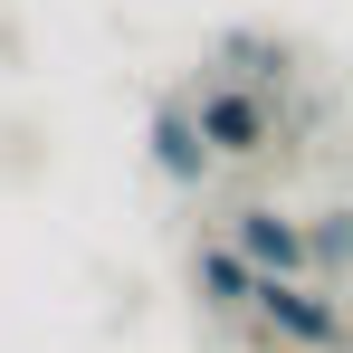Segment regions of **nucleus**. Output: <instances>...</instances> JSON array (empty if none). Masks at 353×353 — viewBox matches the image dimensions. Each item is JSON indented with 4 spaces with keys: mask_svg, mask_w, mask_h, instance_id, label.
Instances as JSON below:
<instances>
[{
    "mask_svg": "<svg viewBox=\"0 0 353 353\" xmlns=\"http://www.w3.org/2000/svg\"><path fill=\"white\" fill-rule=\"evenodd\" d=\"M191 124H201L210 163H258V153L277 143V105H268L258 86H239V77H210V86L191 96Z\"/></svg>",
    "mask_w": 353,
    "mask_h": 353,
    "instance_id": "obj_1",
    "label": "nucleus"
},
{
    "mask_svg": "<svg viewBox=\"0 0 353 353\" xmlns=\"http://www.w3.org/2000/svg\"><path fill=\"white\" fill-rule=\"evenodd\" d=\"M230 248L258 268V277H277V287H305L315 277V248H305V220H287V210H268V201H248L230 220Z\"/></svg>",
    "mask_w": 353,
    "mask_h": 353,
    "instance_id": "obj_2",
    "label": "nucleus"
},
{
    "mask_svg": "<svg viewBox=\"0 0 353 353\" xmlns=\"http://www.w3.org/2000/svg\"><path fill=\"white\" fill-rule=\"evenodd\" d=\"M248 315H268L287 344H305V353H334L344 344V305L325 287H277V277H258V296H248Z\"/></svg>",
    "mask_w": 353,
    "mask_h": 353,
    "instance_id": "obj_3",
    "label": "nucleus"
},
{
    "mask_svg": "<svg viewBox=\"0 0 353 353\" xmlns=\"http://www.w3.org/2000/svg\"><path fill=\"white\" fill-rule=\"evenodd\" d=\"M153 172L163 181H181V191H201L210 181V143H201V124H191V105H153Z\"/></svg>",
    "mask_w": 353,
    "mask_h": 353,
    "instance_id": "obj_4",
    "label": "nucleus"
},
{
    "mask_svg": "<svg viewBox=\"0 0 353 353\" xmlns=\"http://www.w3.org/2000/svg\"><path fill=\"white\" fill-rule=\"evenodd\" d=\"M191 277H201V305H220V315H239V305L258 296V268H248L239 248H201V258H191Z\"/></svg>",
    "mask_w": 353,
    "mask_h": 353,
    "instance_id": "obj_5",
    "label": "nucleus"
},
{
    "mask_svg": "<svg viewBox=\"0 0 353 353\" xmlns=\"http://www.w3.org/2000/svg\"><path fill=\"white\" fill-rule=\"evenodd\" d=\"M220 58H239V86H258V96H268V77H287V48H277V39H258V29H230V39H220Z\"/></svg>",
    "mask_w": 353,
    "mask_h": 353,
    "instance_id": "obj_6",
    "label": "nucleus"
},
{
    "mask_svg": "<svg viewBox=\"0 0 353 353\" xmlns=\"http://www.w3.org/2000/svg\"><path fill=\"white\" fill-rule=\"evenodd\" d=\"M305 248H315V268H353V210H315Z\"/></svg>",
    "mask_w": 353,
    "mask_h": 353,
    "instance_id": "obj_7",
    "label": "nucleus"
}]
</instances>
